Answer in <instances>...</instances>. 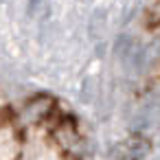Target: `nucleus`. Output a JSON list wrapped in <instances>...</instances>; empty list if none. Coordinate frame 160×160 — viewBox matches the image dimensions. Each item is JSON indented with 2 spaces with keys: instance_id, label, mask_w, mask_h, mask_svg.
I'll return each instance as SVG.
<instances>
[]
</instances>
